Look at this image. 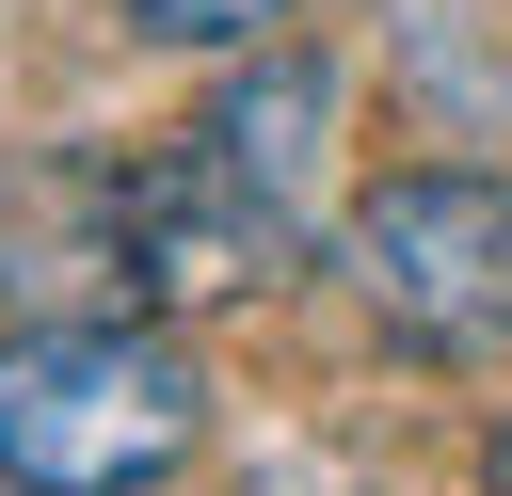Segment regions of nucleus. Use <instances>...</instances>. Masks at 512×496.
Returning <instances> with one entry per match:
<instances>
[{
  "instance_id": "obj_2",
  "label": "nucleus",
  "mask_w": 512,
  "mask_h": 496,
  "mask_svg": "<svg viewBox=\"0 0 512 496\" xmlns=\"http://www.w3.org/2000/svg\"><path fill=\"white\" fill-rule=\"evenodd\" d=\"M336 272H352V304H368L384 336H416V352H496V336H512V192L416 160V176H384V192L336 208Z\"/></svg>"
},
{
  "instance_id": "obj_5",
  "label": "nucleus",
  "mask_w": 512,
  "mask_h": 496,
  "mask_svg": "<svg viewBox=\"0 0 512 496\" xmlns=\"http://www.w3.org/2000/svg\"><path fill=\"white\" fill-rule=\"evenodd\" d=\"M304 0H128V32H160V48H272Z\"/></svg>"
},
{
  "instance_id": "obj_4",
  "label": "nucleus",
  "mask_w": 512,
  "mask_h": 496,
  "mask_svg": "<svg viewBox=\"0 0 512 496\" xmlns=\"http://www.w3.org/2000/svg\"><path fill=\"white\" fill-rule=\"evenodd\" d=\"M208 144L304 224L320 208V144H336V64H304V48H256V80H224L208 96Z\"/></svg>"
},
{
  "instance_id": "obj_1",
  "label": "nucleus",
  "mask_w": 512,
  "mask_h": 496,
  "mask_svg": "<svg viewBox=\"0 0 512 496\" xmlns=\"http://www.w3.org/2000/svg\"><path fill=\"white\" fill-rule=\"evenodd\" d=\"M208 448V368L160 320H16L0 336V480L16 496H144Z\"/></svg>"
},
{
  "instance_id": "obj_3",
  "label": "nucleus",
  "mask_w": 512,
  "mask_h": 496,
  "mask_svg": "<svg viewBox=\"0 0 512 496\" xmlns=\"http://www.w3.org/2000/svg\"><path fill=\"white\" fill-rule=\"evenodd\" d=\"M96 192H112V288H128V304H240V288H272V272L304 256V224H288L208 128L112 160Z\"/></svg>"
},
{
  "instance_id": "obj_6",
  "label": "nucleus",
  "mask_w": 512,
  "mask_h": 496,
  "mask_svg": "<svg viewBox=\"0 0 512 496\" xmlns=\"http://www.w3.org/2000/svg\"><path fill=\"white\" fill-rule=\"evenodd\" d=\"M496 496H512V432H496Z\"/></svg>"
}]
</instances>
